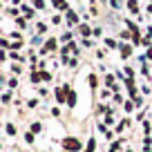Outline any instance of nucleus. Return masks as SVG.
Segmentation results:
<instances>
[{
    "instance_id": "nucleus-4",
    "label": "nucleus",
    "mask_w": 152,
    "mask_h": 152,
    "mask_svg": "<svg viewBox=\"0 0 152 152\" xmlns=\"http://www.w3.org/2000/svg\"><path fill=\"white\" fill-rule=\"evenodd\" d=\"M67 23L69 25H74V23H78V16L74 14V11H67Z\"/></svg>"
},
{
    "instance_id": "nucleus-9",
    "label": "nucleus",
    "mask_w": 152,
    "mask_h": 152,
    "mask_svg": "<svg viewBox=\"0 0 152 152\" xmlns=\"http://www.w3.org/2000/svg\"><path fill=\"white\" fill-rule=\"evenodd\" d=\"M7 134H11V137H14V134H16V128H14V125H11V123L7 125Z\"/></svg>"
},
{
    "instance_id": "nucleus-12",
    "label": "nucleus",
    "mask_w": 152,
    "mask_h": 152,
    "mask_svg": "<svg viewBox=\"0 0 152 152\" xmlns=\"http://www.w3.org/2000/svg\"><path fill=\"white\" fill-rule=\"evenodd\" d=\"M25 139H27V143H34V132H29V134H25Z\"/></svg>"
},
{
    "instance_id": "nucleus-8",
    "label": "nucleus",
    "mask_w": 152,
    "mask_h": 152,
    "mask_svg": "<svg viewBox=\"0 0 152 152\" xmlns=\"http://www.w3.org/2000/svg\"><path fill=\"white\" fill-rule=\"evenodd\" d=\"M43 81V74H36V72H34L31 74V83H40Z\"/></svg>"
},
{
    "instance_id": "nucleus-2",
    "label": "nucleus",
    "mask_w": 152,
    "mask_h": 152,
    "mask_svg": "<svg viewBox=\"0 0 152 152\" xmlns=\"http://www.w3.org/2000/svg\"><path fill=\"white\" fill-rule=\"evenodd\" d=\"M67 105H69V107H74V105H76V92L69 90V85H67Z\"/></svg>"
},
{
    "instance_id": "nucleus-3",
    "label": "nucleus",
    "mask_w": 152,
    "mask_h": 152,
    "mask_svg": "<svg viewBox=\"0 0 152 152\" xmlns=\"http://www.w3.org/2000/svg\"><path fill=\"white\" fill-rule=\"evenodd\" d=\"M130 54H132V47H130V45H121V56L128 58Z\"/></svg>"
},
{
    "instance_id": "nucleus-6",
    "label": "nucleus",
    "mask_w": 152,
    "mask_h": 152,
    "mask_svg": "<svg viewBox=\"0 0 152 152\" xmlns=\"http://www.w3.org/2000/svg\"><path fill=\"white\" fill-rule=\"evenodd\" d=\"M52 49H56V40H47V45H45V52H52Z\"/></svg>"
},
{
    "instance_id": "nucleus-11",
    "label": "nucleus",
    "mask_w": 152,
    "mask_h": 152,
    "mask_svg": "<svg viewBox=\"0 0 152 152\" xmlns=\"http://www.w3.org/2000/svg\"><path fill=\"white\" fill-rule=\"evenodd\" d=\"M128 7H130V9H132V11H137V9H139V7H137V2H134V0H130V2H128Z\"/></svg>"
},
{
    "instance_id": "nucleus-7",
    "label": "nucleus",
    "mask_w": 152,
    "mask_h": 152,
    "mask_svg": "<svg viewBox=\"0 0 152 152\" xmlns=\"http://www.w3.org/2000/svg\"><path fill=\"white\" fill-rule=\"evenodd\" d=\"M94 148H96V141H94V139H90V143H87L85 152H94Z\"/></svg>"
},
{
    "instance_id": "nucleus-1",
    "label": "nucleus",
    "mask_w": 152,
    "mask_h": 152,
    "mask_svg": "<svg viewBox=\"0 0 152 152\" xmlns=\"http://www.w3.org/2000/svg\"><path fill=\"white\" fill-rule=\"evenodd\" d=\"M63 145H65V150H81V141H78V139H65V141H63Z\"/></svg>"
},
{
    "instance_id": "nucleus-16",
    "label": "nucleus",
    "mask_w": 152,
    "mask_h": 152,
    "mask_svg": "<svg viewBox=\"0 0 152 152\" xmlns=\"http://www.w3.org/2000/svg\"><path fill=\"white\" fill-rule=\"evenodd\" d=\"M148 58H152V49H148Z\"/></svg>"
},
{
    "instance_id": "nucleus-17",
    "label": "nucleus",
    "mask_w": 152,
    "mask_h": 152,
    "mask_svg": "<svg viewBox=\"0 0 152 152\" xmlns=\"http://www.w3.org/2000/svg\"><path fill=\"white\" fill-rule=\"evenodd\" d=\"M148 152H150V150H148Z\"/></svg>"
},
{
    "instance_id": "nucleus-15",
    "label": "nucleus",
    "mask_w": 152,
    "mask_h": 152,
    "mask_svg": "<svg viewBox=\"0 0 152 152\" xmlns=\"http://www.w3.org/2000/svg\"><path fill=\"white\" fill-rule=\"evenodd\" d=\"M34 5H36L38 9H43V5H45V2H43V0H34Z\"/></svg>"
},
{
    "instance_id": "nucleus-14",
    "label": "nucleus",
    "mask_w": 152,
    "mask_h": 152,
    "mask_svg": "<svg viewBox=\"0 0 152 152\" xmlns=\"http://www.w3.org/2000/svg\"><path fill=\"white\" fill-rule=\"evenodd\" d=\"M90 85H92V87L96 85V76H94V74H90Z\"/></svg>"
},
{
    "instance_id": "nucleus-10",
    "label": "nucleus",
    "mask_w": 152,
    "mask_h": 152,
    "mask_svg": "<svg viewBox=\"0 0 152 152\" xmlns=\"http://www.w3.org/2000/svg\"><path fill=\"white\" fill-rule=\"evenodd\" d=\"M81 34H83V36H87V34H90V27H87V25H81Z\"/></svg>"
},
{
    "instance_id": "nucleus-5",
    "label": "nucleus",
    "mask_w": 152,
    "mask_h": 152,
    "mask_svg": "<svg viewBox=\"0 0 152 152\" xmlns=\"http://www.w3.org/2000/svg\"><path fill=\"white\" fill-rule=\"evenodd\" d=\"M54 2V7H58V9H67V2L65 0H52Z\"/></svg>"
},
{
    "instance_id": "nucleus-13",
    "label": "nucleus",
    "mask_w": 152,
    "mask_h": 152,
    "mask_svg": "<svg viewBox=\"0 0 152 152\" xmlns=\"http://www.w3.org/2000/svg\"><path fill=\"white\" fill-rule=\"evenodd\" d=\"M43 81H52V74H49V72H43Z\"/></svg>"
}]
</instances>
